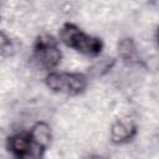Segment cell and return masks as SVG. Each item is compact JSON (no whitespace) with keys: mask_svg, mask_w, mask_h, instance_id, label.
<instances>
[{"mask_svg":"<svg viewBox=\"0 0 159 159\" xmlns=\"http://www.w3.org/2000/svg\"><path fill=\"white\" fill-rule=\"evenodd\" d=\"M86 159H107V158L101 157V155H91V157H88V158H86Z\"/></svg>","mask_w":159,"mask_h":159,"instance_id":"cell-10","label":"cell"},{"mask_svg":"<svg viewBox=\"0 0 159 159\" xmlns=\"http://www.w3.org/2000/svg\"><path fill=\"white\" fill-rule=\"evenodd\" d=\"M10 47H11V40L5 32L0 31V55L5 53Z\"/></svg>","mask_w":159,"mask_h":159,"instance_id":"cell-9","label":"cell"},{"mask_svg":"<svg viewBox=\"0 0 159 159\" xmlns=\"http://www.w3.org/2000/svg\"><path fill=\"white\" fill-rule=\"evenodd\" d=\"M137 134V125L130 118H119L111 127V140L114 144H125Z\"/></svg>","mask_w":159,"mask_h":159,"instance_id":"cell-5","label":"cell"},{"mask_svg":"<svg viewBox=\"0 0 159 159\" xmlns=\"http://www.w3.org/2000/svg\"><path fill=\"white\" fill-rule=\"evenodd\" d=\"M61 41L77 52L88 56H98L103 48V42L99 37L88 35L83 32L77 25L72 22H66L60 30Z\"/></svg>","mask_w":159,"mask_h":159,"instance_id":"cell-1","label":"cell"},{"mask_svg":"<svg viewBox=\"0 0 159 159\" xmlns=\"http://www.w3.org/2000/svg\"><path fill=\"white\" fill-rule=\"evenodd\" d=\"M34 58L47 71L56 68L62 60V52L57 40L48 34L37 36L34 42Z\"/></svg>","mask_w":159,"mask_h":159,"instance_id":"cell-3","label":"cell"},{"mask_svg":"<svg viewBox=\"0 0 159 159\" xmlns=\"http://www.w3.org/2000/svg\"><path fill=\"white\" fill-rule=\"evenodd\" d=\"M118 55L122 60L134 62L137 60V46L129 37H124L118 42Z\"/></svg>","mask_w":159,"mask_h":159,"instance_id":"cell-7","label":"cell"},{"mask_svg":"<svg viewBox=\"0 0 159 159\" xmlns=\"http://www.w3.org/2000/svg\"><path fill=\"white\" fill-rule=\"evenodd\" d=\"M29 134H30L31 139L34 140V143H36L43 150H46L50 147L51 140H52V133H51V128L47 123L37 122L36 124L32 125Z\"/></svg>","mask_w":159,"mask_h":159,"instance_id":"cell-6","label":"cell"},{"mask_svg":"<svg viewBox=\"0 0 159 159\" xmlns=\"http://www.w3.org/2000/svg\"><path fill=\"white\" fill-rule=\"evenodd\" d=\"M116 63V60L113 57H104L98 60L91 68H89V73L93 77H98V76H103L104 73H107Z\"/></svg>","mask_w":159,"mask_h":159,"instance_id":"cell-8","label":"cell"},{"mask_svg":"<svg viewBox=\"0 0 159 159\" xmlns=\"http://www.w3.org/2000/svg\"><path fill=\"white\" fill-rule=\"evenodd\" d=\"M88 84V77L78 72H50L46 77V86L57 93L77 96Z\"/></svg>","mask_w":159,"mask_h":159,"instance_id":"cell-2","label":"cell"},{"mask_svg":"<svg viewBox=\"0 0 159 159\" xmlns=\"http://www.w3.org/2000/svg\"><path fill=\"white\" fill-rule=\"evenodd\" d=\"M7 149L16 159H42L45 150L31 139L29 132L16 133L7 138Z\"/></svg>","mask_w":159,"mask_h":159,"instance_id":"cell-4","label":"cell"}]
</instances>
